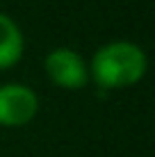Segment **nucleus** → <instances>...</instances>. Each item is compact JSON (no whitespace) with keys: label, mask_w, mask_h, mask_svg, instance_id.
<instances>
[{"label":"nucleus","mask_w":155,"mask_h":157,"mask_svg":"<svg viewBox=\"0 0 155 157\" xmlns=\"http://www.w3.org/2000/svg\"><path fill=\"white\" fill-rule=\"evenodd\" d=\"M39 98L32 89L23 84H2L0 86V125L21 128L28 125L37 116Z\"/></svg>","instance_id":"obj_2"},{"label":"nucleus","mask_w":155,"mask_h":157,"mask_svg":"<svg viewBox=\"0 0 155 157\" xmlns=\"http://www.w3.org/2000/svg\"><path fill=\"white\" fill-rule=\"evenodd\" d=\"M44 66L48 78L62 89H82L89 80V68L82 55L71 48H55L52 52H48Z\"/></svg>","instance_id":"obj_3"},{"label":"nucleus","mask_w":155,"mask_h":157,"mask_svg":"<svg viewBox=\"0 0 155 157\" xmlns=\"http://www.w3.org/2000/svg\"><path fill=\"white\" fill-rule=\"evenodd\" d=\"M23 50H25V41L21 28L7 14L0 12V71L16 66L23 57Z\"/></svg>","instance_id":"obj_4"},{"label":"nucleus","mask_w":155,"mask_h":157,"mask_svg":"<svg viewBox=\"0 0 155 157\" xmlns=\"http://www.w3.org/2000/svg\"><path fill=\"white\" fill-rule=\"evenodd\" d=\"M146 73V55L132 41H112L96 50L91 75L103 89H126L137 84Z\"/></svg>","instance_id":"obj_1"}]
</instances>
